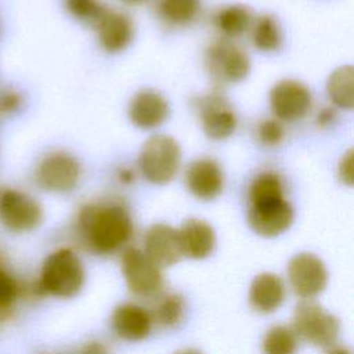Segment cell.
<instances>
[{
  "mask_svg": "<svg viewBox=\"0 0 354 354\" xmlns=\"http://www.w3.org/2000/svg\"><path fill=\"white\" fill-rule=\"evenodd\" d=\"M119 1L123 4H129V6H140V4L147 3L148 0H119Z\"/></svg>",
  "mask_w": 354,
  "mask_h": 354,
  "instance_id": "e575fe53",
  "label": "cell"
},
{
  "mask_svg": "<svg viewBox=\"0 0 354 354\" xmlns=\"http://www.w3.org/2000/svg\"><path fill=\"white\" fill-rule=\"evenodd\" d=\"M181 254L194 260L209 257L216 248L213 227L205 220L188 218L177 230Z\"/></svg>",
  "mask_w": 354,
  "mask_h": 354,
  "instance_id": "e0dca14e",
  "label": "cell"
},
{
  "mask_svg": "<svg viewBox=\"0 0 354 354\" xmlns=\"http://www.w3.org/2000/svg\"><path fill=\"white\" fill-rule=\"evenodd\" d=\"M76 234L90 252L106 256L130 241L133 221L122 203L112 201L87 203L77 213Z\"/></svg>",
  "mask_w": 354,
  "mask_h": 354,
  "instance_id": "6da1fadb",
  "label": "cell"
},
{
  "mask_svg": "<svg viewBox=\"0 0 354 354\" xmlns=\"http://www.w3.org/2000/svg\"><path fill=\"white\" fill-rule=\"evenodd\" d=\"M205 65L216 83L230 84L243 80L250 71L248 54L228 40L212 43L205 54Z\"/></svg>",
  "mask_w": 354,
  "mask_h": 354,
  "instance_id": "8992f818",
  "label": "cell"
},
{
  "mask_svg": "<svg viewBox=\"0 0 354 354\" xmlns=\"http://www.w3.org/2000/svg\"><path fill=\"white\" fill-rule=\"evenodd\" d=\"M194 108L205 134L212 140L228 138L236 127V115L230 101L217 91L194 98Z\"/></svg>",
  "mask_w": 354,
  "mask_h": 354,
  "instance_id": "9c48e42d",
  "label": "cell"
},
{
  "mask_svg": "<svg viewBox=\"0 0 354 354\" xmlns=\"http://www.w3.org/2000/svg\"><path fill=\"white\" fill-rule=\"evenodd\" d=\"M353 151L348 149L346 152V155H343V158L340 159V163H339V177L340 180L347 184V185H353V176H354V166H353Z\"/></svg>",
  "mask_w": 354,
  "mask_h": 354,
  "instance_id": "4dcf8cb0",
  "label": "cell"
},
{
  "mask_svg": "<svg viewBox=\"0 0 354 354\" xmlns=\"http://www.w3.org/2000/svg\"><path fill=\"white\" fill-rule=\"evenodd\" d=\"M214 24L224 36L238 37L250 28L252 14L249 8L242 4H230L217 11Z\"/></svg>",
  "mask_w": 354,
  "mask_h": 354,
  "instance_id": "44dd1931",
  "label": "cell"
},
{
  "mask_svg": "<svg viewBox=\"0 0 354 354\" xmlns=\"http://www.w3.org/2000/svg\"><path fill=\"white\" fill-rule=\"evenodd\" d=\"M64 6L75 19L93 28L108 10L101 0H64Z\"/></svg>",
  "mask_w": 354,
  "mask_h": 354,
  "instance_id": "83f0119b",
  "label": "cell"
},
{
  "mask_svg": "<svg viewBox=\"0 0 354 354\" xmlns=\"http://www.w3.org/2000/svg\"><path fill=\"white\" fill-rule=\"evenodd\" d=\"M173 354H203V353L196 348H181V350L174 351Z\"/></svg>",
  "mask_w": 354,
  "mask_h": 354,
  "instance_id": "836d02e7",
  "label": "cell"
},
{
  "mask_svg": "<svg viewBox=\"0 0 354 354\" xmlns=\"http://www.w3.org/2000/svg\"><path fill=\"white\" fill-rule=\"evenodd\" d=\"M129 119L141 130H152L160 126L170 113L167 100L153 88L138 90L129 102Z\"/></svg>",
  "mask_w": 354,
  "mask_h": 354,
  "instance_id": "5bb4252c",
  "label": "cell"
},
{
  "mask_svg": "<svg viewBox=\"0 0 354 354\" xmlns=\"http://www.w3.org/2000/svg\"><path fill=\"white\" fill-rule=\"evenodd\" d=\"M326 91L330 101L343 108L353 109L354 106V68L343 65L335 69L326 83Z\"/></svg>",
  "mask_w": 354,
  "mask_h": 354,
  "instance_id": "ffe728a7",
  "label": "cell"
},
{
  "mask_svg": "<svg viewBox=\"0 0 354 354\" xmlns=\"http://www.w3.org/2000/svg\"><path fill=\"white\" fill-rule=\"evenodd\" d=\"M22 292L24 288L0 257V321L8 317Z\"/></svg>",
  "mask_w": 354,
  "mask_h": 354,
  "instance_id": "484cf974",
  "label": "cell"
},
{
  "mask_svg": "<svg viewBox=\"0 0 354 354\" xmlns=\"http://www.w3.org/2000/svg\"><path fill=\"white\" fill-rule=\"evenodd\" d=\"M297 336L290 326L275 325L270 328L261 342L263 354H296Z\"/></svg>",
  "mask_w": 354,
  "mask_h": 354,
  "instance_id": "d4e9b609",
  "label": "cell"
},
{
  "mask_svg": "<svg viewBox=\"0 0 354 354\" xmlns=\"http://www.w3.org/2000/svg\"><path fill=\"white\" fill-rule=\"evenodd\" d=\"M151 313L134 303H122L115 307L111 325L113 332L123 340L138 342L145 339L152 330Z\"/></svg>",
  "mask_w": 354,
  "mask_h": 354,
  "instance_id": "2e32d148",
  "label": "cell"
},
{
  "mask_svg": "<svg viewBox=\"0 0 354 354\" xmlns=\"http://www.w3.org/2000/svg\"><path fill=\"white\" fill-rule=\"evenodd\" d=\"M286 288L282 278L272 272H261L253 278L249 288L250 307L261 314H270L283 303Z\"/></svg>",
  "mask_w": 354,
  "mask_h": 354,
  "instance_id": "d6986e66",
  "label": "cell"
},
{
  "mask_svg": "<svg viewBox=\"0 0 354 354\" xmlns=\"http://www.w3.org/2000/svg\"><path fill=\"white\" fill-rule=\"evenodd\" d=\"M144 253L160 268L174 266L183 257L177 230L163 223L151 225L144 236Z\"/></svg>",
  "mask_w": 354,
  "mask_h": 354,
  "instance_id": "9a60e30c",
  "label": "cell"
},
{
  "mask_svg": "<svg viewBox=\"0 0 354 354\" xmlns=\"http://www.w3.org/2000/svg\"><path fill=\"white\" fill-rule=\"evenodd\" d=\"M156 10L166 24L184 26L198 17L201 0H158Z\"/></svg>",
  "mask_w": 354,
  "mask_h": 354,
  "instance_id": "7402d4cb",
  "label": "cell"
},
{
  "mask_svg": "<svg viewBox=\"0 0 354 354\" xmlns=\"http://www.w3.org/2000/svg\"><path fill=\"white\" fill-rule=\"evenodd\" d=\"M98 41L108 53H119L124 50L134 36V28L130 17L116 10H106L95 24Z\"/></svg>",
  "mask_w": 354,
  "mask_h": 354,
  "instance_id": "ac0fdd59",
  "label": "cell"
},
{
  "mask_svg": "<svg viewBox=\"0 0 354 354\" xmlns=\"http://www.w3.org/2000/svg\"><path fill=\"white\" fill-rule=\"evenodd\" d=\"M293 216V207L285 196H274L250 202L248 223L257 235L274 238L289 230Z\"/></svg>",
  "mask_w": 354,
  "mask_h": 354,
  "instance_id": "30bf717a",
  "label": "cell"
},
{
  "mask_svg": "<svg viewBox=\"0 0 354 354\" xmlns=\"http://www.w3.org/2000/svg\"><path fill=\"white\" fill-rule=\"evenodd\" d=\"M292 329L313 346L329 347L339 336L340 322L313 299H303L295 308Z\"/></svg>",
  "mask_w": 354,
  "mask_h": 354,
  "instance_id": "277c9868",
  "label": "cell"
},
{
  "mask_svg": "<svg viewBox=\"0 0 354 354\" xmlns=\"http://www.w3.org/2000/svg\"><path fill=\"white\" fill-rule=\"evenodd\" d=\"M288 279L292 290L301 299H313L328 283V271L324 261L313 253H297L288 264Z\"/></svg>",
  "mask_w": 354,
  "mask_h": 354,
  "instance_id": "8fae6325",
  "label": "cell"
},
{
  "mask_svg": "<svg viewBox=\"0 0 354 354\" xmlns=\"http://www.w3.org/2000/svg\"><path fill=\"white\" fill-rule=\"evenodd\" d=\"M285 136V129L278 119H266L257 126V138L266 147L278 145Z\"/></svg>",
  "mask_w": 354,
  "mask_h": 354,
  "instance_id": "f1b7e54d",
  "label": "cell"
},
{
  "mask_svg": "<svg viewBox=\"0 0 354 354\" xmlns=\"http://www.w3.org/2000/svg\"><path fill=\"white\" fill-rule=\"evenodd\" d=\"M122 271L131 293L141 297L158 296L165 285L163 274L138 248H127L122 254Z\"/></svg>",
  "mask_w": 354,
  "mask_h": 354,
  "instance_id": "52a82bcc",
  "label": "cell"
},
{
  "mask_svg": "<svg viewBox=\"0 0 354 354\" xmlns=\"http://www.w3.org/2000/svg\"><path fill=\"white\" fill-rule=\"evenodd\" d=\"M252 43L264 53L277 51L282 43V32L272 15L259 17L252 26Z\"/></svg>",
  "mask_w": 354,
  "mask_h": 354,
  "instance_id": "603a6c76",
  "label": "cell"
},
{
  "mask_svg": "<svg viewBox=\"0 0 354 354\" xmlns=\"http://www.w3.org/2000/svg\"><path fill=\"white\" fill-rule=\"evenodd\" d=\"M270 106L278 120H299L311 108V91L299 80H281L270 91Z\"/></svg>",
  "mask_w": 354,
  "mask_h": 354,
  "instance_id": "7c38bea8",
  "label": "cell"
},
{
  "mask_svg": "<svg viewBox=\"0 0 354 354\" xmlns=\"http://www.w3.org/2000/svg\"><path fill=\"white\" fill-rule=\"evenodd\" d=\"M181 149L178 142L166 134L149 137L141 147L138 167L145 180L163 185L170 183L180 167Z\"/></svg>",
  "mask_w": 354,
  "mask_h": 354,
  "instance_id": "3957f363",
  "label": "cell"
},
{
  "mask_svg": "<svg viewBox=\"0 0 354 354\" xmlns=\"http://www.w3.org/2000/svg\"><path fill=\"white\" fill-rule=\"evenodd\" d=\"M76 354H108V348L101 342H90L82 346Z\"/></svg>",
  "mask_w": 354,
  "mask_h": 354,
  "instance_id": "1f68e13d",
  "label": "cell"
},
{
  "mask_svg": "<svg viewBox=\"0 0 354 354\" xmlns=\"http://www.w3.org/2000/svg\"><path fill=\"white\" fill-rule=\"evenodd\" d=\"M84 277V267L79 256L68 248H59L44 259L35 292L71 299L82 290Z\"/></svg>",
  "mask_w": 354,
  "mask_h": 354,
  "instance_id": "7a4b0ae2",
  "label": "cell"
},
{
  "mask_svg": "<svg viewBox=\"0 0 354 354\" xmlns=\"http://www.w3.org/2000/svg\"><path fill=\"white\" fill-rule=\"evenodd\" d=\"M187 189L201 201H213L224 185V176L220 165L212 158L192 160L184 174Z\"/></svg>",
  "mask_w": 354,
  "mask_h": 354,
  "instance_id": "4fadbf2b",
  "label": "cell"
},
{
  "mask_svg": "<svg viewBox=\"0 0 354 354\" xmlns=\"http://www.w3.org/2000/svg\"><path fill=\"white\" fill-rule=\"evenodd\" d=\"M43 221L40 203L26 192L14 188L0 191V223L14 234L36 230Z\"/></svg>",
  "mask_w": 354,
  "mask_h": 354,
  "instance_id": "5b68a950",
  "label": "cell"
},
{
  "mask_svg": "<svg viewBox=\"0 0 354 354\" xmlns=\"http://www.w3.org/2000/svg\"><path fill=\"white\" fill-rule=\"evenodd\" d=\"M274 196H283V183L281 176L271 170L257 174L249 185V203Z\"/></svg>",
  "mask_w": 354,
  "mask_h": 354,
  "instance_id": "4316f807",
  "label": "cell"
},
{
  "mask_svg": "<svg viewBox=\"0 0 354 354\" xmlns=\"http://www.w3.org/2000/svg\"><path fill=\"white\" fill-rule=\"evenodd\" d=\"M22 104L21 94L15 90H3L0 91V113L1 115H8L15 111Z\"/></svg>",
  "mask_w": 354,
  "mask_h": 354,
  "instance_id": "f546056e",
  "label": "cell"
},
{
  "mask_svg": "<svg viewBox=\"0 0 354 354\" xmlns=\"http://www.w3.org/2000/svg\"><path fill=\"white\" fill-rule=\"evenodd\" d=\"M328 354H351V351L347 348V347H333Z\"/></svg>",
  "mask_w": 354,
  "mask_h": 354,
  "instance_id": "d6a6232c",
  "label": "cell"
},
{
  "mask_svg": "<svg viewBox=\"0 0 354 354\" xmlns=\"http://www.w3.org/2000/svg\"><path fill=\"white\" fill-rule=\"evenodd\" d=\"M80 178L77 159L65 151L47 153L36 166L35 180L40 188L48 192L66 194L75 189Z\"/></svg>",
  "mask_w": 354,
  "mask_h": 354,
  "instance_id": "ba28073f",
  "label": "cell"
},
{
  "mask_svg": "<svg viewBox=\"0 0 354 354\" xmlns=\"http://www.w3.org/2000/svg\"><path fill=\"white\" fill-rule=\"evenodd\" d=\"M184 315H185V301L183 296L177 293H169L162 296L156 301L151 313L152 321H155L163 328H174L180 325Z\"/></svg>",
  "mask_w": 354,
  "mask_h": 354,
  "instance_id": "cb8c5ba5",
  "label": "cell"
}]
</instances>
